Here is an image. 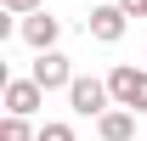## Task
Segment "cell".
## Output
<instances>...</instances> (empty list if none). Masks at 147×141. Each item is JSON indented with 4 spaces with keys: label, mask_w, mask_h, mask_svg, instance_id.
Returning a JSON list of instances; mask_svg holds the SVG:
<instances>
[{
    "label": "cell",
    "mask_w": 147,
    "mask_h": 141,
    "mask_svg": "<svg viewBox=\"0 0 147 141\" xmlns=\"http://www.w3.org/2000/svg\"><path fill=\"white\" fill-rule=\"evenodd\" d=\"M108 90H113V107L147 113V68H130V62H119V68L108 73Z\"/></svg>",
    "instance_id": "cell-1"
},
{
    "label": "cell",
    "mask_w": 147,
    "mask_h": 141,
    "mask_svg": "<svg viewBox=\"0 0 147 141\" xmlns=\"http://www.w3.org/2000/svg\"><path fill=\"white\" fill-rule=\"evenodd\" d=\"M68 107L74 113H85V119H102V113H113V90H108V79H91V73H79L68 85Z\"/></svg>",
    "instance_id": "cell-2"
},
{
    "label": "cell",
    "mask_w": 147,
    "mask_h": 141,
    "mask_svg": "<svg viewBox=\"0 0 147 141\" xmlns=\"http://www.w3.org/2000/svg\"><path fill=\"white\" fill-rule=\"evenodd\" d=\"M28 79H34V85L51 96V90H68L79 73L68 68V56H62V51H40V56H34V68H28Z\"/></svg>",
    "instance_id": "cell-3"
},
{
    "label": "cell",
    "mask_w": 147,
    "mask_h": 141,
    "mask_svg": "<svg viewBox=\"0 0 147 141\" xmlns=\"http://www.w3.org/2000/svg\"><path fill=\"white\" fill-rule=\"evenodd\" d=\"M125 28H130V17L119 11V0H113V6H91V17H85V34L102 40V45H119Z\"/></svg>",
    "instance_id": "cell-4"
},
{
    "label": "cell",
    "mask_w": 147,
    "mask_h": 141,
    "mask_svg": "<svg viewBox=\"0 0 147 141\" xmlns=\"http://www.w3.org/2000/svg\"><path fill=\"white\" fill-rule=\"evenodd\" d=\"M17 34L34 45V51H57V40H62V23L51 17V11H34V17H23L17 23Z\"/></svg>",
    "instance_id": "cell-5"
},
{
    "label": "cell",
    "mask_w": 147,
    "mask_h": 141,
    "mask_svg": "<svg viewBox=\"0 0 147 141\" xmlns=\"http://www.w3.org/2000/svg\"><path fill=\"white\" fill-rule=\"evenodd\" d=\"M40 102H45V90H40L34 79H6V113H11V119L40 113Z\"/></svg>",
    "instance_id": "cell-6"
},
{
    "label": "cell",
    "mask_w": 147,
    "mask_h": 141,
    "mask_svg": "<svg viewBox=\"0 0 147 141\" xmlns=\"http://www.w3.org/2000/svg\"><path fill=\"white\" fill-rule=\"evenodd\" d=\"M96 136H102V141H130V136H136V113H130V107L102 113V119H96Z\"/></svg>",
    "instance_id": "cell-7"
},
{
    "label": "cell",
    "mask_w": 147,
    "mask_h": 141,
    "mask_svg": "<svg viewBox=\"0 0 147 141\" xmlns=\"http://www.w3.org/2000/svg\"><path fill=\"white\" fill-rule=\"evenodd\" d=\"M0 141H40V130H28V119H0Z\"/></svg>",
    "instance_id": "cell-8"
},
{
    "label": "cell",
    "mask_w": 147,
    "mask_h": 141,
    "mask_svg": "<svg viewBox=\"0 0 147 141\" xmlns=\"http://www.w3.org/2000/svg\"><path fill=\"white\" fill-rule=\"evenodd\" d=\"M40 141H74V124H40Z\"/></svg>",
    "instance_id": "cell-9"
},
{
    "label": "cell",
    "mask_w": 147,
    "mask_h": 141,
    "mask_svg": "<svg viewBox=\"0 0 147 141\" xmlns=\"http://www.w3.org/2000/svg\"><path fill=\"white\" fill-rule=\"evenodd\" d=\"M0 6H6L11 17H34V11H40V0H0Z\"/></svg>",
    "instance_id": "cell-10"
},
{
    "label": "cell",
    "mask_w": 147,
    "mask_h": 141,
    "mask_svg": "<svg viewBox=\"0 0 147 141\" xmlns=\"http://www.w3.org/2000/svg\"><path fill=\"white\" fill-rule=\"evenodd\" d=\"M119 11L125 17H147V0H119Z\"/></svg>",
    "instance_id": "cell-11"
}]
</instances>
